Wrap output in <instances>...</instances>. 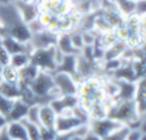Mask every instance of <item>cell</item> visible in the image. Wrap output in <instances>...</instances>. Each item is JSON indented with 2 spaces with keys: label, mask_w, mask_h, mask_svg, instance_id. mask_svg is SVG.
I'll list each match as a JSON object with an SVG mask.
<instances>
[{
  "label": "cell",
  "mask_w": 146,
  "mask_h": 140,
  "mask_svg": "<svg viewBox=\"0 0 146 140\" xmlns=\"http://www.w3.org/2000/svg\"><path fill=\"white\" fill-rule=\"evenodd\" d=\"M1 45L4 46L5 50H7L10 55L17 54V53H28L30 54L31 51L33 50L30 41H28V43H21V41L15 40V39L10 37V36H3Z\"/></svg>",
  "instance_id": "9"
},
{
  "label": "cell",
  "mask_w": 146,
  "mask_h": 140,
  "mask_svg": "<svg viewBox=\"0 0 146 140\" xmlns=\"http://www.w3.org/2000/svg\"><path fill=\"white\" fill-rule=\"evenodd\" d=\"M56 37H58V33L53 32V31L48 30V28H44V30L38 31V32L31 33L30 44L32 45L33 49L49 48V46L56 44Z\"/></svg>",
  "instance_id": "6"
},
{
  "label": "cell",
  "mask_w": 146,
  "mask_h": 140,
  "mask_svg": "<svg viewBox=\"0 0 146 140\" xmlns=\"http://www.w3.org/2000/svg\"><path fill=\"white\" fill-rule=\"evenodd\" d=\"M1 81L9 82V84H18V82H19L18 69L14 68L12 64L4 66L1 69Z\"/></svg>",
  "instance_id": "23"
},
{
  "label": "cell",
  "mask_w": 146,
  "mask_h": 140,
  "mask_svg": "<svg viewBox=\"0 0 146 140\" xmlns=\"http://www.w3.org/2000/svg\"><path fill=\"white\" fill-rule=\"evenodd\" d=\"M14 0H0V5H4V4H10L13 3Z\"/></svg>",
  "instance_id": "36"
},
{
  "label": "cell",
  "mask_w": 146,
  "mask_h": 140,
  "mask_svg": "<svg viewBox=\"0 0 146 140\" xmlns=\"http://www.w3.org/2000/svg\"><path fill=\"white\" fill-rule=\"evenodd\" d=\"M144 134H146L145 131H142L141 129H129V133L127 135L126 140H140Z\"/></svg>",
  "instance_id": "31"
},
{
  "label": "cell",
  "mask_w": 146,
  "mask_h": 140,
  "mask_svg": "<svg viewBox=\"0 0 146 140\" xmlns=\"http://www.w3.org/2000/svg\"><path fill=\"white\" fill-rule=\"evenodd\" d=\"M12 104H13V100L7 99V98H4L1 94H0V113H1L5 118H7L8 113H9Z\"/></svg>",
  "instance_id": "29"
},
{
  "label": "cell",
  "mask_w": 146,
  "mask_h": 140,
  "mask_svg": "<svg viewBox=\"0 0 146 140\" xmlns=\"http://www.w3.org/2000/svg\"><path fill=\"white\" fill-rule=\"evenodd\" d=\"M5 130H7L8 135L13 140H30V138L27 135V131H26L25 126L22 125L21 121L8 122L7 126H5Z\"/></svg>",
  "instance_id": "17"
},
{
  "label": "cell",
  "mask_w": 146,
  "mask_h": 140,
  "mask_svg": "<svg viewBox=\"0 0 146 140\" xmlns=\"http://www.w3.org/2000/svg\"><path fill=\"white\" fill-rule=\"evenodd\" d=\"M41 131V140H54V136H55V131L53 130H48L45 127H40Z\"/></svg>",
  "instance_id": "32"
},
{
  "label": "cell",
  "mask_w": 146,
  "mask_h": 140,
  "mask_svg": "<svg viewBox=\"0 0 146 140\" xmlns=\"http://www.w3.org/2000/svg\"><path fill=\"white\" fill-rule=\"evenodd\" d=\"M83 125L78 118H76L72 115V109L66 111L62 115L56 116L55 120V131L56 133H67V131H71L73 129L78 127V126Z\"/></svg>",
  "instance_id": "7"
},
{
  "label": "cell",
  "mask_w": 146,
  "mask_h": 140,
  "mask_svg": "<svg viewBox=\"0 0 146 140\" xmlns=\"http://www.w3.org/2000/svg\"><path fill=\"white\" fill-rule=\"evenodd\" d=\"M114 82L117 85V93L115 97V102L117 100H127V99H133L135 91H136V82L132 81H127V80H115L113 79Z\"/></svg>",
  "instance_id": "12"
},
{
  "label": "cell",
  "mask_w": 146,
  "mask_h": 140,
  "mask_svg": "<svg viewBox=\"0 0 146 140\" xmlns=\"http://www.w3.org/2000/svg\"><path fill=\"white\" fill-rule=\"evenodd\" d=\"M28 63H30V54L28 53H17V54L10 55L9 64H12L17 69L22 68V67H25Z\"/></svg>",
  "instance_id": "25"
},
{
  "label": "cell",
  "mask_w": 146,
  "mask_h": 140,
  "mask_svg": "<svg viewBox=\"0 0 146 140\" xmlns=\"http://www.w3.org/2000/svg\"><path fill=\"white\" fill-rule=\"evenodd\" d=\"M49 104H50V107L53 108L54 112L58 116V115H62L63 112H66V111L72 109L74 105H77L78 97L77 95H60L59 98L51 100Z\"/></svg>",
  "instance_id": "10"
},
{
  "label": "cell",
  "mask_w": 146,
  "mask_h": 140,
  "mask_svg": "<svg viewBox=\"0 0 146 140\" xmlns=\"http://www.w3.org/2000/svg\"><path fill=\"white\" fill-rule=\"evenodd\" d=\"M13 4L15 5L17 10L19 12L22 19L25 21L26 23H30L32 21H35L36 18L38 17V5L36 4L35 1H21V0H14Z\"/></svg>",
  "instance_id": "8"
},
{
  "label": "cell",
  "mask_w": 146,
  "mask_h": 140,
  "mask_svg": "<svg viewBox=\"0 0 146 140\" xmlns=\"http://www.w3.org/2000/svg\"><path fill=\"white\" fill-rule=\"evenodd\" d=\"M133 102L136 104L139 115L146 116V79L145 77L136 81V91H135V95H133Z\"/></svg>",
  "instance_id": "11"
},
{
  "label": "cell",
  "mask_w": 146,
  "mask_h": 140,
  "mask_svg": "<svg viewBox=\"0 0 146 140\" xmlns=\"http://www.w3.org/2000/svg\"><path fill=\"white\" fill-rule=\"evenodd\" d=\"M0 94L10 100L19 99V87L18 84H9L5 81H0Z\"/></svg>",
  "instance_id": "22"
},
{
  "label": "cell",
  "mask_w": 146,
  "mask_h": 140,
  "mask_svg": "<svg viewBox=\"0 0 146 140\" xmlns=\"http://www.w3.org/2000/svg\"><path fill=\"white\" fill-rule=\"evenodd\" d=\"M0 25L4 30V36H10L21 43L30 41L31 31L13 3L0 5Z\"/></svg>",
  "instance_id": "1"
},
{
  "label": "cell",
  "mask_w": 146,
  "mask_h": 140,
  "mask_svg": "<svg viewBox=\"0 0 146 140\" xmlns=\"http://www.w3.org/2000/svg\"><path fill=\"white\" fill-rule=\"evenodd\" d=\"M40 69L32 63L26 64L25 67L18 69V75H19V82L26 85H31V82L36 79V76L38 75Z\"/></svg>",
  "instance_id": "18"
},
{
  "label": "cell",
  "mask_w": 146,
  "mask_h": 140,
  "mask_svg": "<svg viewBox=\"0 0 146 140\" xmlns=\"http://www.w3.org/2000/svg\"><path fill=\"white\" fill-rule=\"evenodd\" d=\"M55 46H56V49H58V51H60L63 55H78V54L81 53L80 50H77V49L73 46L69 32L58 33Z\"/></svg>",
  "instance_id": "13"
},
{
  "label": "cell",
  "mask_w": 146,
  "mask_h": 140,
  "mask_svg": "<svg viewBox=\"0 0 146 140\" xmlns=\"http://www.w3.org/2000/svg\"><path fill=\"white\" fill-rule=\"evenodd\" d=\"M21 1H33V0H21Z\"/></svg>",
  "instance_id": "40"
},
{
  "label": "cell",
  "mask_w": 146,
  "mask_h": 140,
  "mask_svg": "<svg viewBox=\"0 0 146 140\" xmlns=\"http://www.w3.org/2000/svg\"><path fill=\"white\" fill-rule=\"evenodd\" d=\"M18 87H19V99L22 102H25L27 105H35L38 104V99L33 91L31 90L30 85L22 84V82H18ZM40 105V104H38Z\"/></svg>",
  "instance_id": "20"
},
{
  "label": "cell",
  "mask_w": 146,
  "mask_h": 140,
  "mask_svg": "<svg viewBox=\"0 0 146 140\" xmlns=\"http://www.w3.org/2000/svg\"><path fill=\"white\" fill-rule=\"evenodd\" d=\"M140 140H146V134H144V135L140 138Z\"/></svg>",
  "instance_id": "38"
},
{
  "label": "cell",
  "mask_w": 146,
  "mask_h": 140,
  "mask_svg": "<svg viewBox=\"0 0 146 140\" xmlns=\"http://www.w3.org/2000/svg\"><path fill=\"white\" fill-rule=\"evenodd\" d=\"M55 120H56V113L54 112V109L50 107V104H41L40 105L41 127H45V129H48V130L55 131Z\"/></svg>",
  "instance_id": "14"
},
{
  "label": "cell",
  "mask_w": 146,
  "mask_h": 140,
  "mask_svg": "<svg viewBox=\"0 0 146 140\" xmlns=\"http://www.w3.org/2000/svg\"><path fill=\"white\" fill-rule=\"evenodd\" d=\"M7 123H8V121H7V118L4 117V116L0 113V130H1L3 127H5L7 126Z\"/></svg>",
  "instance_id": "35"
},
{
  "label": "cell",
  "mask_w": 146,
  "mask_h": 140,
  "mask_svg": "<svg viewBox=\"0 0 146 140\" xmlns=\"http://www.w3.org/2000/svg\"><path fill=\"white\" fill-rule=\"evenodd\" d=\"M21 122H22V125L25 126L26 131H27V135L30 140H41V131H40V126L35 125V123L30 122L28 120H26V118H23V120H21Z\"/></svg>",
  "instance_id": "24"
},
{
  "label": "cell",
  "mask_w": 146,
  "mask_h": 140,
  "mask_svg": "<svg viewBox=\"0 0 146 140\" xmlns=\"http://www.w3.org/2000/svg\"><path fill=\"white\" fill-rule=\"evenodd\" d=\"M113 3L124 18L135 14L136 12V0H113Z\"/></svg>",
  "instance_id": "21"
},
{
  "label": "cell",
  "mask_w": 146,
  "mask_h": 140,
  "mask_svg": "<svg viewBox=\"0 0 146 140\" xmlns=\"http://www.w3.org/2000/svg\"><path fill=\"white\" fill-rule=\"evenodd\" d=\"M0 140H13L9 135H8V133H7V130H5V127H3L1 130H0Z\"/></svg>",
  "instance_id": "34"
},
{
  "label": "cell",
  "mask_w": 146,
  "mask_h": 140,
  "mask_svg": "<svg viewBox=\"0 0 146 140\" xmlns=\"http://www.w3.org/2000/svg\"><path fill=\"white\" fill-rule=\"evenodd\" d=\"M0 43H1V37H0Z\"/></svg>",
  "instance_id": "41"
},
{
  "label": "cell",
  "mask_w": 146,
  "mask_h": 140,
  "mask_svg": "<svg viewBox=\"0 0 146 140\" xmlns=\"http://www.w3.org/2000/svg\"><path fill=\"white\" fill-rule=\"evenodd\" d=\"M1 69H3V66L0 64V81H1Z\"/></svg>",
  "instance_id": "39"
},
{
  "label": "cell",
  "mask_w": 146,
  "mask_h": 140,
  "mask_svg": "<svg viewBox=\"0 0 146 140\" xmlns=\"http://www.w3.org/2000/svg\"><path fill=\"white\" fill-rule=\"evenodd\" d=\"M72 115L74 116L76 118H78L83 125H87V123L90 122V116H88V112L85 109V108L81 107L80 104L74 105V107L72 108Z\"/></svg>",
  "instance_id": "28"
},
{
  "label": "cell",
  "mask_w": 146,
  "mask_h": 140,
  "mask_svg": "<svg viewBox=\"0 0 146 140\" xmlns=\"http://www.w3.org/2000/svg\"><path fill=\"white\" fill-rule=\"evenodd\" d=\"M82 140H103V139H101L100 136H98L95 133H92V131L88 129L87 133L82 136Z\"/></svg>",
  "instance_id": "33"
},
{
  "label": "cell",
  "mask_w": 146,
  "mask_h": 140,
  "mask_svg": "<svg viewBox=\"0 0 146 140\" xmlns=\"http://www.w3.org/2000/svg\"><path fill=\"white\" fill-rule=\"evenodd\" d=\"M30 63L35 64L40 71L54 73L56 69V46L33 49L30 53Z\"/></svg>",
  "instance_id": "3"
},
{
  "label": "cell",
  "mask_w": 146,
  "mask_h": 140,
  "mask_svg": "<svg viewBox=\"0 0 146 140\" xmlns=\"http://www.w3.org/2000/svg\"><path fill=\"white\" fill-rule=\"evenodd\" d=\"M9 62H10V54L5 50V48L0 43V64L4 67L7 64H9Z\"/></svg>",
  "instance_id": "30"
},
{
  "label": "cell",
  "mask_w": 146,
  "mask_h": 140,
  "mask_svg": "<svg viewBox=\"0 0 146 140\" xmlns=\"http://www.w3.org/2000/svg\"><path fill=\"white\" fill-rule=\"evenodd\" d=\"M3 36H4V30H3L1 25H0V37H3Z\"/></svg>",
  "instance_id": "37"
},
{
  "label": "cell",
  "mask_w": 146,
  "mask_h": 140,
  "mask_svg": "<svg viewBox=\"0 0 146 140\" xmlns=\"http://www.w3.org/2000/svg\"><path fill=\"white\" fill-rule=\"evenodd\" d=\"M87 125H88V129L92 133H95L98 136L104 139L110 133H113L114 130L121 127L122 123L110 117H104V118H99V120H90V122Z\"/></svg>",
  "instance_id": "5"
},
{
  "label": "cell",
  "mask_w": 146,
  "mask_h": 140,
  "mask_svg": "<svg viewBox=\"0 0 146 140\" xmlns=\"http://www.w3.org/2000/svg\"><path fill=\"white\" fill-rule=\"evenodd\" d=\"M53 81L62 95H77L78 82L71 75L64 73V72H54Z\"/></svg>",
  "instance_id": "4"
},
{
  "label": "cell",
  "mask_w": 146,
  "mask_h": 140,
  "mask_svg": "<svg viewBox=\"0 0 146 140\" xmlns=\"http://www.w3.org/2000/svg\"><path fill=\"white\" fill-rule=\"evenodd\" d=\"M33 94L37 97L38 104H49L51 100L60 97L59 90L55 87L53 81V73L46 71H40L36 79L30 85Z\"/></svg>",
  "instance_id": "2"
},
{
  "label": "cell",
  "mask_w": 146,
  "mask_h": 140,
  "mask_svg": "<svg viewBox=\"0 0 146 140\" xmlns=\"http://www.w3.org/2000/svg\"><path fill=\"white\" fill-rule=\"evenodd\" d=\"M128 133H129L128 126L122 125L121 127H118L117 130H114L113 133H110L106 138H104L103 140H126Z\"/></svg>",
  "instance_id": "26"
},
{
  "label": "cell",
  "mask_w": 146,
  "mask_h": 140,
  "mask_svg": "<svg viewBox=\"0 0 146 140\" xmlns=\"http://www.w3.org/2000/svg\"><path fill=\"white\" fill-rule=\"evenodd\" d=\"M127 49V45L124 41L117 40L113 45H110L109 48H106L104 50L103 54V61H109V59H115L121 58V55L123 54V51Z\"/></svg>",
  "instance_id": "19"
},
{
  "label": "cell",
  "mask_w": 146,
  "mask_h": 140,
  "mask_svg": "<svg viewBox=\"0 0 146 140\" xmlns=\"http://www.w3.org/2000/svg\"><path fill=\"white\" fill-rule=\"evenodd\" d=\"M76 61H77V55H63L62 61L56 66L55 72H64V73L71 75L74 77V80L80 84V79L77 76V71H76Z\"/></svg>",
  "instance_id": "16"
},
{
  "label": "cell",
  "mask_w": 146,
  "mask_h": 140,
  "mask_svg": "<svg viewBox=\"0 0 146 140\" xmlns=\"http://www.w3.org/2000/svg\"><path fill=\"white\" fill-rule=\"evenodd\" d=\"M26 120H28L30 122L35 123V125H37V126L41 127V123H40V105L38 104L30 105L27 116H26Z\"/></svg>",
  "instance_id": "27"
},
{
  "label": "cell",
  "mask_w": 146,
  "mask_h": 140,
  "mask_svg": "<svg viewBox=\"0 0 146 140\" xmlns=\"http://www.w3.org/2000/svg\"><path fill=\"white\" fill-rule=\"evenodd\" d=\"M28 108H30V105H27L21 99L13 100V104H12V107H10V111L7 116V121L8 122H12V121H21V120H23V118H26Z\"/></svg>",
  "instance_id": "15"
}]
</instances>
